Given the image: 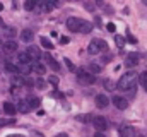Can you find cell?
Masks as SVG:
<instances>
[{"label": "cell", "instance_id": "cell-21", "mask_svg": "<svg viewBox=\"0 0 147 137\" xmlns=\"http://www.w3.org/2000/svg\"><path fill=\"white\" fill-rule=\"evenodd\" d=\"M39 41H41V45H43L46 50H53V48H55V46H53V43H51L48 38H45V36H41V38H39Z\"/></svg>", "mask_w": 147, "mask_h": 137}, {"label": "cell", "instance_id": "cell-3", "mask_svg": "<svg viewBox=\"0 0 147 137\" xmlns=\"http://www.w3.org/2000/svg\"><path fill=\"white\" fill-rule=\"evenodd\" d=\"M77 79H79V84H82V86H91V84H94L96 82V77L94 75H91L87 70H82V68H77Z\"/></svg>", "mask_w": 147, "mask_h": 137}, {"label": "cell", "instance_id": "cell-9", "mask_svg": "<svg viewBox=\"0 0 147 137\" xmlns=\"http://www.w3.org/2000/svg\"><path fill=\"white\" fill-rule=\"evenodd\" d=\"M111 103L116 106V108H120V110H125V108H128V100L127 98H123V96H115Z\"/></svg>", "mask_w": 147, "mask_h": 137}, {"label": "cell", "instance_id": "cell-2", "mask_svg": "<svg viewBox=\"0 0 147 137\" xmlns=\"http://www.w3.org/2000/svg\"><path fill=\"white\" fill-rule=\"evenodd\" d=\"M134 79H135V74H134V72H127V74H123V75L118 79L116 87H118L120 91H128V89L134 86Z\"/></svg>", "mask_w": 147, "mask_h": 137}, {"label": "cell", "instance_id": "cell-14", "mask_svg": "<svg viewBox=\"0 0 147 137\" xmlns=\"http://www.w3.org/2000/svg\"><path fill=\"white\" fill-rule=\"evenodd\" d=\"M87 52H89V55H98V53L101 52V50H99V43H98V39H92V41L89 43Z\"/></svg>", "mask_w": 147, "mask_h": 137}, {"label": "cell", "instance_id": "cell-46", "mask_svg": "<svg viewBox=\"0 0 147 137\" xmlns=\"http://www.w3.org/2000/svg\"><path fill=\"white\" fill-rule=\"evenodd\" d=\"M2 9H3V5H2V3H0V10H2Z\"/></svg>", "mask_w": 147, "mask_h": 137}, {"label": "cell", "instance_id": "cell-22", "mask_svg": "<svg viewBox=\"0 0 147 137\" xmlns=\"http://www.w3.org/2000/svg\"><path fill=\"white\" fill-rule=\"evenodd\" d=\"M10 82L14 84V86H22L24 84V77H21V75H12V79H10Z\"/></svg>", "mask_w": 147, "mask_h": 137}, {"label": "cell", "instance_id": "cell-20", "mask_svg": "<svg viewBox=\"0 0 147 137\" xmlns=\"http://www.w3.org/2000/svg\"><path fill=\"white\" fill-rule=\"evenodd\" d=\"M3 111H5V113H7V115H14V113H17V111H16V106H14V104H12V103H3Z\"/></svg>", "mask_w": 147, "mask_h": 137}, {"label": "cell", "instance_id": "cell-7", "mask_svg": "<svg viewBox=\"0 0 147 137\" xmlns=\"http://www.w3.org/2000/svg\"><path fill=\"white\" fill-rule=\"evenodd\" d=\"M2 48H3V52H5V53H14V52H17L19 45H17L14 39H9V41L2 43Z\"/></svg>", "mask_w": 147, "mask_h": 137}, {"label": "cell", "instance_id": "cell-10", "mask_svg": "<svg viewBox=\"0 0 147 137\" xmlns=\"http://www.w3.org/2000/svg\"><path fill=\"white\" fill-rule=\"evenodd\" d=\"M43 58H45V60H46V64L51 67V70H60V64H58V62H57V60H55V58H53L50 53L43 55Z\"/></svg>", "mask_w": 147, "mask_h": 137}, {"label": "cell", "instance_id": "cell-18", "mask_svg": "<svg viewBox=\"0 0 147 137\" xmlns=\"http://www.w3.org/2000/svg\"><path fill=\"white\" fill-rule=\"evenodd\" d=\"M31 68L36 72L38 75H45V72H46V67H45L43 64H39V62H34V65H33Z\"/></svg>", "mask_w": 147, "mask_h": 137}, {"label": "cell", "instance_id": "cell-43", "mask_svg": "<svg viewBox=\"0 0 147 137\" xmlns=\"http://www.w3.org/2000/svg\"><path fill=\"white\" fill-rule=\"evenodd\" d=\"M7 137H24V136H21V134H12V136H7Z\"/></svg>", "mask_w": 147, "mask_h": 137}, {"label": "cell", "instance_id": "cell-15", "mask_svg": "<svg viewBox=\"0 0 147 137\" xmlns=\"http://www.w3.org/2000/svg\"><path fill=\"white\" fill-rule=\"evenodd\" d=\"M16 111H21V113H29L31 111V108H29V104L26 100H21V101L17 103V106H16Z\"/></svg>", "mask_w": 147, "mask_h": 137}, {"label": "cell", "instance_id": "cell-13", "mask_svg": "<svg viewBox=\"0 0 147 137\" xmlns=\"http://www.w3.org/2000/svg\"><path fill=\"white\" fill-rule=\"evenodd\" d=\"M33 38H34V33H33L31 29H22V31H21V41H24V43H31Z\"/></svg>", "mask_w": 147, "mask_h": 137}, {"label": "cell", "instance_id": "cell-42", "mask_svg": "<svg viewBox=\"0 0 147 137\" xmlns=\"http://www.w3.org/2000/svg\"><path fill=\"white\" fill-rule=\"evenodd\" d=\"M94 137H106V136H105V134H101V132H96V136H94Z\"/></svg>", "mask_w": 147, "mask_h": 137}, {"label": "cell", "instance_id": "cell-4", "mask_svg": "<svg viewBox=\"0 0 147 137\" xmlns=\"http://www.w3.org/2000/svg\"><path fill=\"white\" fill-rule=\"evenodd\" d=\"M92 125H94L96 130L101 132V134L108 129V122H106V118H105V117H99V115H98V117H92Z\"/></svg>", "mask_w": 147, "mask_h": 137}, {"label": "cell", "instance_id": "cell-28", "mask_svg": "<svg viewBox=\"0 0 147 137\" xmlns=\"http://www.w3.org/2000/svg\"><path fill=\"white\" fill-rule=\"evenodd\" d=\"M5 70L14 74V75H17V65H14V64H5Z\"/></svg>", "mask_w": 147, "mask_h": 137}, {"label": "cell", "instance_id": "cell-37", "mask_svg": "<svg viewBox=\"0 0 147 137\" xmlns=\"http://www.w3.org/2000/svg\"><path fill=\"white\" fill-rule=\"evenodd\" d=\"M5 36H10V38H12V36H16V31H14L12 28H7V29H5Z\"/></svg>", "mask_w": 147, "mask_h": 137}, {"label": "cell", "instance_id": "cell-31", "mask_svg": "<svg viewBox=\"0 0 147 137\" xmlns=\"http://www.w3.org/2000/svg\"><path fill=\"white\" fill-rule=\"evenodd\" d=\"M48 82H50V84H53V86H58L60 79H58L57 75H48Z\"/></svg>", "mask_w": 147, "mask_h": 137}, {"label": "cell", "instance_id": "cell-17", "mask_svg": "<svg viewBox=\"0 0 147 137\" xmlns=\"http://www.w3.org/2000/svg\"><path fill=\"white\" fill-rule=\"evenodd\" d=\"M26 101H28V104H29V108H31V110H33V108H38V106L41 104V100H39L38 96H29Z\"/></svg>", "mask_w": 147, "mask_h": 137}, {"label": "cell", "instance_id": "cell-39", "mask_svg": "<svg viewBox=\"0 0 147 137\" xmlns=\"http://www.w3.org/2000/svg\"><path fill=\"white\" fill-rule=\"evenodd\" d=\"M86 9H87V10H94L96 5H94V3H86Z\"/></svg>", "mask_w": 147, "mask_h": 137}, {"label": "cell", "instance_id": "cell-5", "mask_svg": "<svg viewBox=\"0 0 147 137\" xmlns=\"http://www.w3.org/2000/svg\"><path fill=\"white\" fill-rule=\"evenodd\" d=\"M53 9V3H50V2H36L34 3V12H38V14H48L50 10Z\"/></svg>", "mask_w": 147, "mask_h": 137}, {"label": "cell", "instance_id": "cell-30", "mask_svg": "<svg viewBox=\"0 0 147 137\" xmlns=\"http://www.w3.org/2000/svg\"><path fill=\"white\" fill-rule=\"evenodd\" d=\"M34 3H36V2L28 0V2H24V9H26V10H34Z\"/></svg>", "mask_w": 147, "mask_h": 137}, {"label": "cell", "instance_id": "cell-25", "mask_svg": "<svg viewBox=\"0 0 147 137\" xmlns=\"http://www.w3.org/2000/svg\"><path fill=\"white\" fill-rule=\"evenodd\" d=\"M139 82L142 84V87L147 91V72H142V74L139 75Z\"/></svg>", "mask_w": 147, "mask_h": 137}, {"label": "cell", "instance_id": "cell-11", "mask_svg": "<svg viewBox=\"0 0 147 137\" xmlns=\"http://www.w3.org/2000/svg\"><path fill=\"white\" fill-rule=\"evenodd\" d=\"M94 101H96V106H98V108H106V106L110 104V100H108V96H105V94H98Z\"/></svg>", "mask_w": 147, "mask_h": 137}, {"label": "cell", "instance_id": "cell-8", "mask_svg": "<svg viewBox=\"0 0 147 137\" xmlns=\"http://www.w3.org/2000/svg\"><path fill=\"white\" fill-rule=\"evenodd\" d=\"M26 53H28V57H29L31 60H34V62H38V60L43 57V55H41V52H39V48H38V46H33V45L28 48V52H26Z\"/></svg>", "mask_w": 147, "mask_h": 137}, {"label": "cell", "instance_id": "cell-41", "mask_svg": "<svg viewBox=\"0 0 147 137\" xmlns=\"http://www.w3.org/2000/svg\"><path fill=\"white\" fill-rule=\"evenodd\" d=\"M53 96H55V98H63V94H62V93H53Z\"/></svg>", "mask_w": 147, "mask_h": 137}, {"label": "cell", "instance_id": "cell-34", "mask_svg": "<svg viewBox=\"0 0 147 137\" xmlns=\"http://www.w3.org/2000/svg\"><path fill=\"white\" fill-rule=\"evenodd\" d=\"M12 123H16L14 118H10V120H0V127H3V125H12Z\"/></svg>", "mask_w": 147, "mask_h": 137}, {"label": "cell", "instance_id": "cell-35", "mask_svg": "<svg viewBox=\"0 0 147 137\" xmlns=\"http://www.w3.org/2000/svg\"><path fill=\"white\" fill-rule=\"evenodd\" d=\"M98 43H99V50H101V52L108 48V45H106V41H105V39H98Z\"/></svg>", "mask_w": 147, "mask_h": 137}, {"label": "cell", "instance_id": "cell-12", "mask_svg": "<svg viewBox=\"0 0 147 137\" xmlns=\"http://www.w3.org/2000/svg\"><path fill=\"white\" fill-rule=\"evenodd\" d=\"M139 64V55L137 53H130L127 58H125V65L127 67H135Z\"/></svg>", "mask_w": 147, "mask_h": 137}, {"label": "cell", "instance_id": "cell-16", "mask_svg": "<svg viewBox=\"0 0 147 137\" xmlns=\"http://www.w3.org/2000/svg\"><path fill=\"white\" fill-rule=\"evenodd\" d=\"M31 70H33L31 65H24V64H21V65L17 67V75H21V77H22V75H28V74H31Z\"/></svg>", "mask_w": 147, "mask_h": 137}, {"label": "cell", "instance_id": "cell-40", "mask_svg": "<svg viewBox=\"0 0 147 137\" xmlns=\"http://www.w3.org/2000/svg\"><path fill=\"white\" fill-rule=\"evenodd\" d=\"M101 60H103L105 64H106V62H111V55H106V57H105V58H101Z\"/></svg>", "mask_w": 147, "mask_h": 137}, {"label": "cell", "instance_id": "cell-26", "mask_svg": "<svg viewBox=\"0 0 147 137\" xmlns=\"http://www.w3.org/2000/svg\"><path fill=\"white\" fill-rule=\"evenodd\" d=\"M63 62H65V65H67V68H69L70 72H77V67L74 65V62L70 58H63Z\"/></svg>", "mask_w": 147, "mask_h": 137}, {"label": "cell", "instance_id": "cell-19", "mask_svg": "<svg viewBox=\"0 0 147 137\" xmlns=\"http://www.w3.org/2000/svg\"><path fill=\"white\" fill-rule=\"evenodd\" d=\"M103 68L101 65H98V64H89V67H87V72L91 74V75H96V74H99Z\"/></svg>", "mask_w": 147, "mask_h": 137}, {"label": "cell", "instance_id": "cell-23", "mask_svg": "<svg viewBox=\"0 0 147 137\" xmlns=\"http://www.w3.org/2000/svg\"><path fill=\"white\" fill-rule=\"evenodd\" d=\"M115 43H116L118 48H123V46H125V38L120 36V34H115Z\"/></svg>", "mask_w": 147, "mask_h": 137}, {"label": "cell", "instance_id": "cell-6", "mask_svg": "<svg viewBox=\"0 0 147 137\" xmlns=\"http://www.w3.org/2000/svg\"><path fill=\"white\" fill-rule=\"evenodd\" d=\"M118 136L120 137H135V130L130 125H121L118 129Z\"/></svg>", "mask_w": 147, "mask_h": 137}, {"label": "cell", "instance_id": "cell-1", "mask_svg": "<svg viewBox=\"0 0 147 137\" xmlns=\"http://www.w3.org/2000/svg\"><path fill=\"white\" fill-rule=\"evenodd\" d=\"M67 28L72 33H82V34H87L92 31V24L84 21V19H79V17H70L67 21Z\"/></svg>", "mask_w": 147, "mask_h": 137}, {"label": "cell", "instance_id": "cell-33", "mask_svg": "<svg viewBox=\"0 0 147 137\" xmlns=\"http://www.w3.org/2000/svg\"><path fill=\"white\" fill-rule=\"evenodd\" d=\"M127 39H128V43H132V45H135V43H137V38H135L134 34H130V31L127 33Z\"/></svg>", "mask_w": 147, "mask_h": 137}, {"label": "cell", "instance_id": "cell-24", "mask_svg": "<svg viewBox=\"0 0 147 137\" xmlns=\"http://www.w3.org/2000/svg\"><path fill=\"white\" fill-rule=\"evenodd\" d=\"M19 60H21V64H24V65H29V62H31V58L28 57V53L24 52V53H19V57H17Z\"/></svg>", "mask_w": 147, "mask_h": 137}, {"label": "cell", "instance_id": "cell-44", "mask_svg": "<svg viewBox=\"0 0 147 137\" xmlns=\"http://www.w3.org/2000/svg\"><path fill=\"white\" fill-rule=\"evenodd\" d=\"M55 137H69L67 134H58V136H55Z\"/></svg>", "mask_w": 147, "mask_h": 137}, {"label": "cell", "instance_id": "cell-36", "mask_svg": "<svg viewBox=\"0 0 147 137\" xmlns=\"http://www.w3.org/2000/svg\"><path fill=\"white\" fill-rule=\"evenodd\" d=\"M106 29H108L110 33H115V31H116V26H115V22H108V24H106Z\"/></svg>", "mask_w": 147, "mask_h": 137}, {"label": "cell", "instance_id": "cell-48", "mask_svg": "<svg viewBox=\"0 0 147 137\" xmlns=\"http://www.w3.org/2000/svg\"><path fill=\"white\" fill-rule=\"evenodd\" d=\"M0 45H2V39H0Z\"/></svg>", "mask_w": 147, "mask_h": 137}, {"label": "cell", "instance_id": "cell-27", "mask_svg": "<svg viewBox=\"0 0 147 137\" xmlns=\"http://www.w3.org/2000/svg\"><path fill=\"white\" fill-rule=\"evenodd\" d=\"M75 120H79V122H89V120H91V122H92V115H89V113H87V115H77Z\"/></svg>", "mask_w": 147, "mask_h": 137}, {"label": "cell", "instance_id": "cell-45", "mask_svg": "<svg viewBox=\"0 0 147 137\" xmlns=\"http://www.w3.org/2000/svg\"><path fill=\"white\" fill-rule=\"evenodd\" d=\"M0 26H3V21H2V19H0Z\"/></svg>", "mask_w": 147, "mask_h": 137}, {"label": "cell", "instance_id": "cell-29", "mask_svg": "<svg viewBox=\"0 0 147 137\" xmlns=\"http://www.w3.org/2000/svg\"><path fill=\"white\" fill-rule=\"evenodd\" d=\"M105 87H106L108 91H113V89H115V82H113L111 79H105Z\"/></svg>", "mask_w": 147, "mask_h": 137}, {"label": "cell", "instance_id": "cell-38", "mask_svg": "<svg viewBox=\"0 0 147 137\" xmlns=\"http://www.w3.org/2000/svg\"><path fill=\"white\" fill-rule=\"evenodd\" d=\"M69 41H70V39H69L67 36H60V43H62V45H67Z\"/></svg>", "mask_w": 147, "mask_h": 137}, {"label": "cell", "instance_id": "cell-47", "mask_svg": "<svg viewBox=\"0 0 147 137\" xmlns=\"http://www.w3.org/2000/svg\"><path fill=\"white\" fill-rule=\"evenodd\" d=\"M144 5H147V0H144Z\"/></svg>", "mask_w": 147, "mask_h": 137}, {"label": "cell", "instance_id": "cell-32", "mask_svg": "<svg viewBox=\"0 0 147 137\" xmlns=\"http://www.w3.org/2000/svg\"><path fill=\"white\" fill-rule=\"evenodd\" d=\"M34 86H36L38 89H45V87H46V82H45V81H43V79L39 77L36 82H34Z\"/></svg>", "mask_w": 147, "mask_h": 137}]
</instances>
